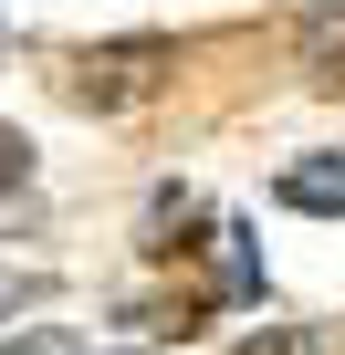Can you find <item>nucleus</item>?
<instances>
[{
  "instance_id": "obj_1",
  "label": "nucleus",
  "mask_w": 345,
  "mask_h": 355,
  "mask_svg": "<svg viewBox=\"0 0 345 355\" xmlns=\"http://www.w3.org/2000/svg\"><path fill=\"white\" fill-rule=\"evenodd\" d=\"M167 73H178V42L136 32V42H94V53H74L63 94H74V105H94V115H115V105H146Z\"/></svg>"
},
{
  "instance_id": "obj_2",
  "label": "nucleus",
  "mask_w": 345,
  "mask_h": 355,
  "mask_svg": "<svg viewBox=\"0 0 345 355\" xmlns=\"http://www.w3.org/2000/svg\"><path fill=\"white\" fill-rule=\"evenodd\" d=\"M272 199H283V209H314V220H345V157H324V146L293 157V167L272 178Z\"/></svg>"
},
{
  "instance_id": "obj_3",
  "label": "nucleus",
  "mask_w": 345,
  "mask_h": 355,
  "mask_svg": "<svg viewBox=\"0 0 345 355\" xmlns=\"http://www.w3.org/2000/svg\"><path fill=\"white\" fill-rule=\"evenodd\" d=\"M220 303H262V251L241 220H220Z\"/></svg>"
},
{
  "instance_id": "obj_4",
  "label": "nucleus",
  "mask_w": 345,
  "mask_h": 355,
  "mask_svg": "<svg viewBox=\"0 0 345 355\" xmlns=\"http://www.w3.org/2000/svg\"><path fill=\"white\" fill-rule=\"evenodd\" d=\"M241 355H335V345H324L314 324H251V334H241Z\"/></svg>"
},
{
  "instance_id": "obj_5",
  "label": "nucleus",
  "mask_w": 345,
  "mask_h": 355,
  "mask_svg": "<svg viewBox=\"0 0 345 355\" xmlns=\"http://www.w3.org/2000/svg\"><path fill=\"white\" fill-rule=\"evenodd\" d=\"M53 293V272H22V261H0V324H11V313H32Z\"/></svg>"
},
{
  "instance_id": "obj_6",
  "label": "nucleus",
  "mask_w": 345,
  "mask_h": 355,
  "mask_svg": "<svg viewBox=\"0 0 345 355\" xmlns=\"http://www.w3.org/2000/svg\"><path fill=\"white\" fill-rule=\"evenodd\" d=\"M0 355H84V334H63V324H22Z\"/></svg>"
},
{
  "instance_id": "obj_7",
  "label": "nucleus",
  "mask_w": 345,
  "mask_h": 355,
  "mask_svg": "<svg viewBox=\"0 0 345 355\" xmlns=\"http://www.w3.org/2000/svg\"><path fill=\"white\" fill-rule=\"evenodd\" d=\"M22 178H32V136H22V125H0V189H22Z\"/></svg>"
}]
</instances>
